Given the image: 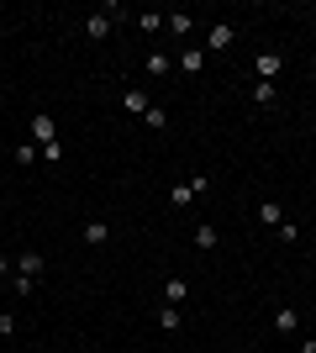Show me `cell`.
<instances>
[{"instance_id": "cell-1", "label": "cell", "mask_w": 316, "mask_h": 353, "mask_svg": "<svg viewBox=\"0 0 316 353\" xmlns=\"http://www.w3.org/2000/svg\"><path fill=\"white\" fill-rule=\"evenodd\" d=\"M32 143H37V148L59 143V121L48 117V111H37V117H32Z\"/></svg>"}, {"instance_id": "cell-2", "label": "cell", "mask_w": 316, "mask_h": 353, "mask_svg": "<svg viewBox=\"0 0 316 353\" xmlns=\"http://www.w3.org/2000/svg\"><path fill=\"white\" fill-rule=\"evenodd\" d=\"M174 69H180V74H190V79H196V74L206 69V48H180V53H174Z\"/></svg>"}, {"instance_id": "cell-3", "label": "cell", "mask_w": 316, "mask_h": 353, "mask_svg": "<svg viewBox=\"0 0 316 353\" xmlns=\"http://www.w3.org/2000/svg\"><path fill=\"white\" fill-rule=\"evenodd\" d=\"M253 69H258V79H269V85H274V79L285 74V59H280L274 48H264V53H258V59H253Z\"/></svg>"}, {"instance_id": "cell-4", "label": "cell", "mask_w": 316, "mask_h": 353, "mask_svg": "<svg viewBox=\"0 0 316 353\" xmlns=\"http://www.w3.org/2000/svg\"><path fill=\"white\" fill-rule=\"evenodd\" d=\"M111 21H116L111 11H90L85 16V37H90V43H105V37H111Z\"/></svg>"}, {"instance_id": "cell-5", "label": "cell", "mask_w": 316, "mask_h": 353, "mask_svg": "<svg viewBox=\"0 0 316 353\" xmlns=\"http://www.w3.org/2000/svg\"><path fill=\"white\" fill-rule=\"evenodd\" d=\"M232 43H238V32L227 27V21H216V27L206 32V53H227V48H232Z\"/></svg>"}, {"instance_id": "cell-6", "label": "cell", "mask_w": 316, "mask_h": 353, "mask_svg": "<svg viewBox=\"0 0 316 353\" xmlns=\"http://www.w3.org/2000/svg\"><path fill=\"white\" fill-rule=\"evenodd\" d=\"M43 269H48V259L37 248H27L21 259H16V274H27V280H43Z\"/></svg>"}, {"instance_id": "cell-7", "label": "cell", "mask_w": 316, "mask_h": 353, "mask_svg": "<svg viewBox=\"0 0 316 353\" xmlns=\"http://www.w3.org/2000/svg\"><path fill=\"white\" fill-rule=\"evenodd\" d=\"M79 237H85L90 248H105V243H111V227H105L101 216H90V221H85V227H79Z\"/></svg>"}, {"instance_id": "cell-8", "label": "cell", "mask_w": 316, "mask_h": 353, "mask_svg": "<svg viewBox=\"0 0 316 353\" xmlns=\"http://www.w3.org/2000/svg\"><path fill=\"white\" fill-rule=\"evenodd\" d=\"M143 74H148V79H164V74H174V59H169V53H158V48H153L148 59H143Z\"/></svg>"}, {"instance_id": "cell-9", "label": "cell", "mask_w": 316, "mask_h": 353, "mask_svg": "<svg viewBox=\"0 0 316 353\" xmlns=\"http://www.w3.org/2000/svg\"><path fill=\"white\" fill-rule=\"evenodd\" d=\"M258 221H264V227H274V232H280V227H285V206H280V201H258Z\"/></svg>"}, {"instance_id": "cell-10", "label": "cell", "mask_w": 316, "mask_h": 353, "mask_svg": "<svg viewBox=\"0 0 316 353\" xmlns=\"http://www.w3.org/2000/svg\"><path fill=\"white\" fill-rule=\"evenodd\" d=\"M164 27L174 32V37H190V32H196V16L190 11H164Z\"/></svg>"}, {"instance_id": "cell-11", "label": "cell", "mask_w": 316, "mask_h": 353, "mask_svg": "<svg viewBox=\"0 0 316 353\" xmlns=\"http://www.w3.org/2000/svg\"><path fill=\"white\" fill-rule=\"evenodd\" d=\"M164 301H169V306H185V301H190V280L169 274V280H164Z\"/></svg>"}, {"instance_id": "cell-12", "label": "cell", "mask_w": 316, "mask_h": 353, "mask_svg": "<svg viewBox=\"0 0 316 353\" xmlns=\"http://www.w3.org/2000/svg\"><path fill=\"white\" fill-rule=\"evenodd\" d=\"M148 90H121V111H132V117H148Z\"/></svg>"}, {"instance_id": "cell-13", "label": "cell", "mask_w": 316, "mask_h": 353, "mask_svg": "<svg viewBox=\"0 0 316 353\" xmlns=\"http://www.w3.org/2000/svg\"><path fill=\"white\" fill-rule=\"evenodd\" d=\"M190 201H196V179H180V185H169V206H174V211H185Z\"/></svg>"}, {"instance_id": "cell-14", "label": "cell", "mask_w": 316, "mask_h": 353, "mask_svg": "<svg viewBox=\"0 0 316 353\" xmlns=\"http://www.w3.org/2000/svg\"><path fill=\"white\" fill-rule=\"evenodd\" d=\"M295 327H301V311H290V306H280V311H274V332H280V338H290Z\"/></svg>"}, {"instance_id": "cell-15", "label": "cell", "mask_w": 316, "mask_h": 353, "mask_svg": "<svg viewBox=\"0 0 316 353\" xmlns=\"http://www.w3.org/2000/svg\"><path fill=\"white\" fill-rule=\"evenodd\" d=\"M196 248H200V253H216V248H222V232L200 221V227H196Z\"/></svg>"}, {"instance_id": "cell-16", "label": "cell", "mask_w": 316, "mask_h": 353, "mask_svg": "<svg viewBox=\"0 0 316 353\" xmlns=\"http://www.w3.org/2000/svg\"><path fill=\"white\" fill-rule=\"evenodd\" d=\"M137 32L158 37V32H164V16H158V11H137Z\"/></svg>"}, {"instance_id": "cell-17", "label": "cell", "mask_w": 316, "mask_h": 353, "mask_svg": "<svg viewBox=\"0 0 316 353\" xmlns=\"http://www.w3.org/2000/svg\"><path fill=\"white\" fill-rule=\"evenodd\" d=\"M180 322H185L180 306H164V311H158V332H180Z\"/></svg>"}, {"instance_id": "cell-18", "label": "cell", "mask_w": 316, "mask_h": 353, "mask_svg": "<svg viewBox=\"0 0 316 353\" xmlns=\"http://www.w3.org/2000/svg\"><path fill=\"white\" fill-rule=\"evenodd\" d=\"M37 153H43L37 143H16V153H11V159L21 163V169H32V159H37Z\"/></svg>"}, {"instance_id": "cell-19", "label": "cell", "mask_w": 316, "mask_h": 353, "mask_svg": "<svg viewBox=\"0 0 316 353\" xmlns=\"http://www.w3.org/2000/svg\"><path fill=\"white\" fill-rule=\"evenodd\" d=\"M143 121H148L153 132H164V127H169V111H164V105H148V117H143Z\"/></svg>"}, {"instance_id": "cell-20", "label": "cell", "mask_w": 316, "mask_h": 353, "mask_svg": "<svg viewBox=\"0 0 316 353\" xmlns=\"http://www.w3.org/2000/svg\"><path fill=\"white\" fill-rule=\"evenodd\" d=\"M253 101L258 105H274V85H269V79H258V85H253Z\"/></svg>"}, {"instance_id": "cell-21", "label": "cell", "mask_w": 316, "mask_h": 353, "mask_svg": "<svg viewBox=\"0 0 316 353\" xmlns=\"http://www.w3.org/2000/svg\"><path fill=\"white\" fill-rule=\"evenodd\" d=\"M32 285H37V280H27V274H11V295H16V301H21V295H32Z\"/></svg>"}, {"instance_id": "cell-22", "label": "cell", "mask_w": 316, "mask_h": 353, "mask_svg": "<svg viewBox=\"0 0 316 353\" xmlns=\"http://www.w3.org/2000/svg\"><path fill=\"white\" fill-rule=\"evenodd\" d=\"M16 269V259H6V253H0V280H6V274H11Z\"/></svg>"}, {"instance_id": "cell-23", "label": "cell", "mask_w": 316, "mask_h": 353, "mask_svg": "<svg viewBox=\"0 0 316 353\" xmlns=\"http://www.w3.org/2000/svg\"><path fill=\"white\" fill-rule=\"evenodd\" d=\"M295 353H316V332H311V338H306V343H301Z\"/></svg>"}, {"instance_id": "cell-24", "label": "cell", "mask_w": 316, "mask_h": 353, "mask_svg": "<svg viewBox=\"0 0 316 353\" xmlns=\"http://www.w3.org/2000/svg\"><path fill=\"white\" fill-rule=\"evenodd\" d=\"M0 221H6V206H0Z\"/></svg>"}, {"instance_id": "cell-25", "label": "cell", "mask_w": 316, "mask_h": 353, "mask_svg": "<svg viewBox=\"0 0 316 353\" xmlns=\"http://www.w3.org/2000/svg\"><path fill=\"white\" fill-rule=\"evenodd\" d=\"M311 227H316V211H311Z\"/></svg>"}, {"instance_id": "cell-26", "label": "cell", "mask_w": 316, "mask_h": 353, "mask_svg": "<svg viewBox=\"0 0 316 353\" xmlns=\"http://www.w3.org/2000/svg\"><path fill=\"white\" fill-rule=\"evenodd\" d=\"M0 343H6V338H0ZM0 353H6V348H0Z\"/></svg>"}]
</instances>
